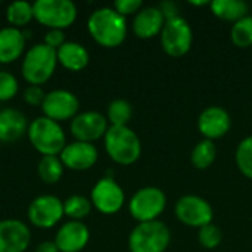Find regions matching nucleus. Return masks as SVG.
Instances as JSON below:
<instances>
[{
	"mask_svg": "<svg viewBox=\"0 0 252 252\" xmlns=\"http://www.w3.org/2000/svg\"><path fill=\"white\" fill-rule=\"evenodd\" d=\"M58 63H61L65 69L78 72L83 71L90 61L87 49L77 41H65L58 50Z\"/></svg>",
	"mask_w": 252,
	"mask_h": 252,
	"instance_id": "21",
	"label": "nucleus"
},
{
	"mask_svg": "<svg viewBox=\"0 0 252 252\" xmlns=\"http://www.w3.org/2000/svg\"><path fill=\"white\" fill-rule=\"evenodd\" d=\"M105 151L108 157L120 165L134 164L140 154L142 145L137 134L127 127H109L105 134Z\"/></svg>",
	"mask_w": 252,
	"mask_h": 252,
	"instance_id": "4",
	"label": "nucleus"
},
{
	"mask_svg": "<svg viewBox=\"0 0 252 252\" xmlns=\"http://www.w3.org/2000/svg\"><path fill=\"white\" fill-rule=\"evenodd\" d=\"M27 136L31 146L41 157H59L66 146V136L62 126L44 115L30 123Z\"/></svg>",
	"mask_w": 252,
	"mask_h": 252,
	"instance_id": "2",
	"label": "nucleus"
},
{
	"mask_svg": "<svg viewBox=\"0 0 252 252\" xmlns=\"http://www.w3.org/2000/svg\"><path fill=\"white\" fill-rule=\"evenodd\" d=\"M198 239H199V244L204 248L214 250V248H217L221 244L223 233H221V230L216 224L211 223V224H207V226H204V227L199 229Z\"/></svg>",
	"mask_w": 252,
	"mask_h": 252,
	"instance_id": "30",
	"label": "nucleus"
},
{
	"mask_svg": "<svg viewBox=\"0 0 252 252\" xmlns=\"http://www.w3.org/2000/svg\"><path fill=\"white\" fill-rule=\"evenodd\" d=\"M192 28L182 16L167 19L161 31V44L167 55L173 58L185 56L192 47Z\"/></svg>",
	"mask_w": 252,
	"mask_h": 252,
	"instance_id": "8",
	"label": "nucleus"
},
{
	"mask_svg": "<svg viewBox=\"0 0 252 252\" xmlns=\"http://www.w3.org/2000/svg\"><path fill=\"white\" fill-rule=\"evenodd\" d=\"M80 109V100L78 97L65 89H56L49 93H46L44 102L41 105L43 115L56 121H68L78 115Z\"/></svg>",
	"mask_w": 252,
	"mask_h": 252,
	"instance_id": "12",
	"label": "nucleus"
},
{
	"mask_svg": "<svg viewBox=\"0 0 252 252\" xmlns=\"http://www.w3.org/2000/svg\"><path fill=\"white\" fill-rule=\"evenodd\" d=\"M27 117L15 109L4 108L0 111V143H15L28 131Z\"/></svg>",
	"mask_w": 252,
	"mask_h": 252,
	"instance_id": "19",
	"label": "nucleus"
},
{
	"mask_svg": "<svg viewBox=\"0 0 252 252\" xmlns=\"http://www.w3.org/2000/svg\"><path fill=\"white\" fill-rule=\"evenodd\" d=\"M131 117H133V108L128 100L114 99L108 105L106 120L108 123H111L112 127H127Z\"/></svg>",
	"mask_w": 252,
	"mask_h": 252,
	"instance_id": "25",
	"label": "nucleus"
},
{
	"mask_svg": "<svg viewBox=\"0 0 252 252\" xmlns=\"http://www.w3.org/2000/svg\"><path fill=\"white\" fill-rule=\"evenodd\" d=\"M236 165L241 173L252 180V136L245 137L236 148L235 154Z\"/></svg>",
	"mask_w": 252,
	"mask_h": 252,
	"instance_id": "29",
	"label": "nucleus"
},
{
	"mask_svg": "<svg viewBox=\"0 0 252 252\" xmlns=\"http://www.w3.org/2000/svg\"><path fill=\"white\" fill-rule=\"evenodd\" d=\"M211 12L224 21L238 22L239 19L248 16L250 6L244 0H214L210 3Z\"/></svg>",
	"mask_w": 252,
	"mask_h": 252,
	"instance_id": "22",
	"label": "nucleus"
},
{
	"mask_svg": "<svg viewBox=\"0 0 252 252\" xmlns=\"http://www.w3.org/2000/svg\"><path fill=\"white\" fill-rule=\"evenodd\" d=\"M35 252H59L55 241H46V242H41L37 245Z\"/></svg>",
	"mask_w": 252,
	"mask_h": 252,
	"instance_id": "36",
	"label": "nucleus"
},
{
	"mask_svg": "<svg viewBox=\"0 0 252 252\" xmlns=\"http://www.w3.org/2000/svg\"><path fill=\"white\" fill-rule=\"evenodd\" d=\"M230 37L235 46L250 47L252 46V16H245L233 24Z\"/></svg>",
	"mask_w": 252,
	"mask_h": 252,
	"instance_id": "28",
	"label": "nucleus"
},
{
	"mask_svg": "<svg viewBox=\"0 0 252 252\" xmlns=\"http://www.w3.org/2000/svg\"><path fill=\"white\" fill-rule=\"evenodd\" d=\"M190 4H195V6H205V4H208V1H189Z\"/></svg>",
	"mask_w": 252,
	"mask_h": 252,
	"instance_id": "37",
	"label": "nucleus"
},
{
	"mask_svg": "<svg viewBox=\"0 0 252 252\" xmlns=\"http://www.w3.org/2000/svg\"><path fill=\"white\" fill-rule=\"evenodd\" d=\"M63 168L65 167L59 157H41L37 167V173L41 182L47 185H55L62 179Z\"/></svg>",
	"mask_w": 252,
	"mask_h": 252,
	"instance_id": "26",
	"label": "nucleus"
},
{
	"mask_svg": "<svg viewBox=\"0 0 252 252\" xmlns=\"http://www.w3.org/2000/svg\"><path fill=\"white\" fill-rule=\"evenodd\" d=\"M44 97H46V93L43 92L41 86H28L24 90V100L30 106H40L41 108Z\"/></svg>",
	"mask_w": 252,
	"mask_h": 252,
	"instance_id": "32",
	"label": "nucleus"
},
{
	"mask_svg": "<svg viewBox=\"0 0 252 252\" xmlns=\"http://www.w3.org/2000/svg\"><path fill=\"white\" fill-rule=\"evenodd\" d=\"M25 37L22 30L4 27L0 30V63L7 65L18 61L25 52Z\"/></svg>",
	"mask_w": 252,
	"mask_h": 252,
	"instance_id": "20",
	"label": "nucleus"
},
{
	"mask_svg": "<svg viewBox=\"0 0 252 252\" xmlns=\"http://www.w3.org/2000/svg\"><path fill=\"white\" fill-rule=\"evenodd\" d=\"M108 128L106 117L96 111L81 112L71 120V134L77 142L93 143L94 140L105 137Z\"/></svg>",
	"mask_w": 252,
	"mask_h": 252,
	"instance_id": "13",
	"label": "nucleus"
},
{
	"mask_svg": "<svg viewBox=\"0 0 252 252\" xmlns=\"http://www.w3.org/2000/svg\"><path fill=\"white\" fill-rule=\"evenodd\" d=\"M31 242L30 227L16 219L0 220V252H25Z\"/></svg>",
	"mask_w": 252,
	"mask_h": 252,
	"instance_id": "14",
	"label": "nucleus"
},
{
	"mask_svg": "<svg viewBox=\"0 0 252 252\" xmlns=\"http://www.w3.org/2000/svg\"><path fill=\"white\" fill-rule=\"evenodd\" d=\"M92 201L83 195H72L63 201V214L72 221H81L92 211Z\"/></svg>",
	"mask_w": 252,
	"mask_h": 252,
	"instance_id": "27",
	"label": "nucleus"
},
{
	"mask_svg": "<svg viewBox=\"0 0 252 252\" xmlns=\"http://www.w3.org/2000/svg\"><path fill=\"white\" fill-rule=\"evenodd\" d=\"M92 205L105 216L117 214L126 201V195L121 186L109 176L102 177L92 189L90 193Z\"/></svg>",
	"mask_w": 252,
	"mask_h": 252,
	"instance_id": "11",
	"label": "nucleus"
},
{
	"mask_svg": "<svg viewBox=\"0 0 252 252\" xmlns=\"http://www.w3.org/2000/svg\"><path fill=\"white\" fill-rule=\"evenodd\" d=\"M164 24L165 18L159 7L146 6L136 13L133 21V31L139 38H154L155 35L161 34Z\"/></svg>",
	"mask_w": 252,
	"mask_h": 252,
	"instance_id": "18",
	"label": "nucleus"
},
{
	"mask_svg": "<svg viewBox=\"0 0 252 252\" xmlns=\"http://www.w3.org/2000/svg\"><path fill=\"white\" fill-rule=\"evenodd\" d=\"M165 205V193L155 186H146L139 189L131 196L128 202V211L139 223H148L155 221L164 213Z\"/></svg>",
	"mask_w": 252,
	"mask_h": 252,
	"instance_id": "7",
	"label": "nucleus"
},
{
	"mask_svg": "<svg viewBox=\"0 0 252 252\" xmlns=\"http://www.w3.org/2000/svg\"><path fill=\"white\" fill-rule=\"evenodd\" d=\"M90 232L83 221L63 223L55 236V244L59 252H81L89 244Z\"/></svg>",
	"mask_w": 252,
	"mask_h": 252,
	"instance_id": "17",
	"label": "nucleus"
},
{
	"mask_svg": "<svg viewBox=\"0 0 252 252\" xmlns=\"http://www.w3.org/2000/svg\"><path fill=\"white\" fill-rule=\"evenodd\" d=\"M217 158V146L213 140L204 139L193 149L190 155L192 165L198 170H207L214 164Z\"/></svg>",
	"mask_w": 252,
	"mask_h": 252,
	"instance_id": "24",
	"label": "nucleus"
},
{
	"mask_svg": "<svg viewBox=\"0 0 252 252\" xmlns=\"http://www.w3.org/2000/svg\"><path fill=\"white\" fill-rule=\"evenodd\" d=\"M19 92V83L16 77L7 71H0V102L13 99Z\"/></svg>",
	"mask_w": 252,
	"mask_h": 252,
	"instance_id": "31",
	"label": "nucleus"
},
{
	"mask_svg": "<svg viewBox=\"0 0 252 252\" xmlns=\"http://www.w3.org/2000/svg\"><path fill=\"white\" fill-rule=\"evenodd\" d=\"M158 7H159V10L162 12V15H164V18H165V21H167V19H173V18L180 16V15H179L177 4H176L174 1H162Z\"/></svg>",
	"mask_w": 252,
	"mask_h": 252,
	"instance_id": "35",
	"label": "nucleus"
},
{
	"mask_svg": "<svg viewBox=\"0 0 252 252\" xmlns=\"http://www.w3.org/2000/svg\"><path fill=\"white\" fill-rule=\"evenodd\" d=\"M34 19L49 30H65L77 19V6L71 0H37L32 3Z\"/></svg>",
	"mask_w": 252,
	"mask_h": 252,
	"instance_id": "5",
	"label": "nucleus"
},
{
	"mask_svg": "<svg viewBox=\"0 0 252 252\" xmlns=\"http://www.w3.org/2000/svg\"><path fill=\"white\" fill-rule=\"evenodd\" d=\"M171 241L170 229L162 221L139 223L128 236L130 252H164Z\"/></svg>",
	"mask_w": 252,
	"mask_h": 252,
	"instance_id": "6",
	"label": "nucleus"
},
{
	"mask_svg": "<svg viewBox=\"0 0 252 252\" xmlns=\"http://www.w3.org/2000/svg\"><path fill=\"white\" fill-rule=\"evenodd\" d=\"M87 30L97 44L108 49L120 46L127 35L126 18L121 16L114 7L96 9L89 16Z\"/></svg>",
	"mask_w": 252,
	"mask_h": 252,
	"instance_id": "1",
	"label": "nucleus"
},
{
	"mask_svg": "<svg viewBox=\"0 0 252 252\" xmlns=\"http://www.w3.org/2000/svg\"><path fill=\"white\" fill-rule=\"evenodd\" d=\"M27 214L34 227L52 229L65 216L63 202L55 195H40L30 202Z\"/></svg>",
	"mask_w": 252,
	"mask_h": 252,
	"instance_id": "9",
	"label": "nucleus"
},
{
	"mask_svg": "<svg viewBox=\"0 0 252 252\" xmlns=\"http://www.w3.org/2000/svg\"><path fill=\"white\" fill-rule=\"evenodd\" d=\"M176 217L189 227H204L213 223L214 211L208 201L196 195L182 196L174 207Z\"/></svg>",
	"mask_w": 252,
	"mask_h": 252,
	"instance_id": "10",
	"label": "nucleus"
},
{
	"mask_svg": "<svg viewBox=\"0 0 252 252\" xmlns=\"http://www.w3.org/2000/svg\"><path fill=\"white\" fill-rule=\"evenodd\" d=\"M6 19L9 22V27L18 28V30L27 27L34 19L32 3L22 1V0L12 1L6 7Z\"/></svg>",
	"mask_w": 252,
	"mask_h": 252,
	"instance_id": "23",
	"label": "nucleus"
},
{
	"mask_svg": "<svg viewBox=\"0 0 252 252\" xmlns=\"http://www.w3.org/2000/svg\"><path fill=\"white\" fill-rule=\"evenodd\" d=\"M43 43L55 50H58L63 43H65V34L62 30H49L44 34V40Z\"/></svg>",
	"mask_w": 252,
	"mask_h": 252,
	"instance_id": "34",
	"label": "nucleus"
},
{
	"mask_svg": "<svg viewBox=\"0 0 252 252\" xmlns=\"http://www.w3.org/2000/svg\"><path fill=\"white\" fill-rule=\"evenodd\" d=\"M97 149L93 143L86 142H71L66 143L59 158L63 167L72 171H86L97 162Z\"/></svg>",
	"mask_w": 252,
	"mask_h": 252,
	"instance_id": "15",
	"label": "nucleus"
},
{
	"mask_svg": "<svg viewBox=\"0 0 252 252\" xmlns=\"http://www.w3.org/2000/svg\"><path fill=\"white\" fill-rule=\"evenodd\" d=\"M142 6H143L142 0H117L114 3V9L124 18L127 15L137 13L142 9Z\"/></svg>",
	"mask_w": 252,
	"mask_h": 252,
	"instance_id": "33",
	"label": "nucleus"
},
{
	"mask_svg": "<svg viewBox=\"0 0 252 252\" xmlns=\"http://www.w3.org/2000/svg\"><path fill=\"white\" fill-rule=\"evenodd\" d=\"M232 126V118L229 115V112L220 106H208L207 109H204L198 118V130L199 133L208 139L213 140L214 139H220L224 134L229 133Z\"/></svg>",
	"mask_w": 252,
	"mask_h": 252,
	"instance_id": "16",
	"label": "nucleus"
},
{
	"mask_svg": "<svg viewBox=\"0 0 252 252\" xmlns=\"http://www.w3.org/2000/svg\"><path fill=\"white\" fill-rule=\"evenodd\" d=\"M58 65L56 50L44 43L30 47L22 59V77L30 86H43L50 80Z\"/></svg>",
	"mask_w": 252,
	"mask_h": 252,
	"instance_id": "3",
	"label": "nucleus"
}]
</instances>
